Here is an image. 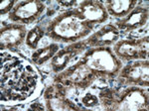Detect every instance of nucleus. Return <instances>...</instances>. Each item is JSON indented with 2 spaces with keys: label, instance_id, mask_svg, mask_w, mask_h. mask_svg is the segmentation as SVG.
<instances>
[{
  "label": "nucleus",
  "instance_id": "1",
  "mask_svg": "<svg viewBox=\"0 0 149 111\" xmlns=\"http://www.w3.org/2000/svg\"><path fill=\"white\" fill-rule=\"evenodd\" d=\"M83 101L86 106H93V105L97 104V99L95 96H93L92 94H86V96L84 98Z\"/></svg>",
  "mask_w": 149,
  "mask_h": 111
}]
</instances>
